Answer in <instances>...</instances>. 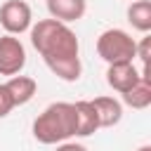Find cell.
Returning a JSON list of instances; mask_svg holds the SVG:
<instances>
[{"instance_id": "obj_16", "label": "cell", "mask_w": 151, "mask_h": 151, "mask_svg": "<svg viewBox=\"0 0 151 151\" xmlns=\"http://www.w3.org/2000/svg\"><path fill=\"white\" fill-rule=\"evenodd\" d=\"M137 151H151V144H142V146H139Z\"/></svg>"}, {"instance_id": "obj_2", "label": "cell", "mask_w": 151, "mask_h": 151, "mask_svg": "<svg viewBox=\"0 0 151 151\" xmlns=\"http://www.w3.org/2000/svg\"><path fill=\"white\" fill-rule=\"evenodd\" d=\"M76 130H78V116L73 101H52L38 113L31 127L33 137L47 146H57L61 142L73 139Z\"/></svg>"}, {"instance_id": "obj_1", "label": "cell", "mask_w": 151, "mask_h": 151, "mask_svg": "<svg viewBox=\"0 0 151 151\" xmlns=\"http://www.w3.org/2000/svg\"><path fill=\"white\" fill-rule=\"evenodd\" d=\"M28 33L31 45L59 80L76 83L80 78V42L68 24H61L57 19H38Z\"/></svg>"}, {"instance_id": "obj_9", "label": "cell", "mask_w": 151, "mask_h": 151, "mask_svg": "<svg viewBox=\"0 0 151 151\" xmlns=\"http://www.w3.org/2000/svg\"><path fill=\"white\" fill-rule=\"evenodd\" d=\"M94 111H97V118H99V127H113L123 120V104L120 99L116 97H94L90 99Z\"/></svg>"}, {"instance_id": "obj_14", "label": "cell", "mask_w": 151, "mask_h": 151, "mask_svg": "<svg viewBox=\"0 0 151 151\" xmlns=\"http://www.w3.org/2000/svg\"><path fill=\"white\" fill-rule=\"evenodd\" d=\"M149 45H151V38H149V35H144V38L137 42V54H134V57L142 59V66H149Z\"/></svg>"}, {"instance_id": "obj_3", "label": "cell", "mask_w": 151, "mask_h": 151, "mask_svg": "<svg viewBox=\"0 0 151 151\" xmlns=\"http://www.w3.org/2000/svg\"><path fill=\"white\" fill-rule=\"evenodd\" d=\"M97 54L106 64H120V61H134L137 54V40L123 31V28H106L97 38Z\"/></svg>"}, {"instance_id": "obj_10", "label": "cell", "mask_w": 151, "mask_h": 151, "mask_svg": "<svg viewBox=\"0 0 151 151\" xmlns=\"http://www.w3.org/2000/svg\"><path fill=\"white\" fill-rule=\"evenodd\" d=\"M5 87L9 90L14 106H24V104H28V101L35 97V92H38V83H35V78H31V76H21V73L7 78Z\"/></svg>"}, {"instance_id": "obj_17", "label": "cell", "mask_w": 151, "mask_h": 151, "mask_svg": "<svg viewBox=\"0 0 151 151\" xmlns=\"http://www.w3.org/2000/svg\"><path fill=\"white\" fill-rule=\"evenodd\" d=\"M130 2H134V0H130Z\"/></svg>"}, {"instance_id": "obj_12", "label": "cell", "mask_w": 151, "mask_h": 151, "mask_svg": "<svg viewBox=\"0 0 151 151\" xmlns=\"http://www.w3.org/2000/svg\"><path fill=\"white\" fill-rule=\"evenodd\" d=\"M127 24L139 31V33H149L151 31V0H134L127 5Z\"/></svg>"}, {"instance_id": "obj_5", "label": "cell", "mask_w": 151, "mask_h": 151, "mask_svg": "<svg viewBox=\"0 0 151 151\" xmlns=\"http://www.w3.org/2000/svg\"><path fill=\"white\" fill-rule=\"evenodd\" d=\"M26 66V47L17 35H0V76H19Z\"/></svg>"}, {"instance_id": "obj_6", "label": "cell", "mask_w": 151, "mask_h": 151, "mask_svg": "<svg viewBox=\"0 0 151 151\" xmlns=\"http://www.w3.org/2000/svg\"><path fill=\"white\" fill-rule=\"evenodd\" d=\"M142 73L134 66V61H120V64H109L106 68V83L111 90H116L118 94L130 92L137 83H139Z\"/></svg>"}, {"instance_id": "obj_4", "label": "cell", "mask_w": 151, "mask_h": 151, "mask_svg": "<svg viewBox=\"0 0 151 151\" xmlns=\"http://www.w3.org/2000/svg\"><path fill=\"white\" fill-rule=\"evenodd\" d=\"M0 26L7 35H21L33 26L31 5L24 0H5L0 5Z\"/></svg>"}, {"instance_id": "obj_13", "label": "cell", "mask_w": 151, "mask_h": 151, "mask_svg": "<svg viewBox=\"0 0 151 151\" xmlns=\"http://www.w3.org/2000/svg\"><path fill=\"white\" fill-rule=\"evenodd\" d=\"M12 109H17L14 101H12V94L5 87V83H0V118H7L12 113Z\"/></svg>"}, {"instance_id": "obj_7", "label": "cell", "mask_w": 151, "mask_h": 151, "mask_svg": "<svg viewBox=\"0 0 151 151\" xmlns=\"http://www.w3.org/2000/svg\"><path fill=\"white\" fill-rule=\"evenodd\" d=\"M50 19H57L61 24H71L85 17L87 0H45Z\"/></svg>"}, {"instance_id": "obj_15", "label": "cell", "mask_w": 151, "mask_h": 151, "mask_svg": "<svg viewBox=\"0 0 151 151\" xmlns=\"http://www.w3.org/2000/svg\"><path fill=\"white\" fill-rule=\"evenodd\" d=\"M54 151H87V146L85 144H78V142H61V144H57L54 146Z\"/></svg>"}, {"instance_id": "obj_8", "label": "cell", "mask_w": 151, "mask_h": 151, "mask_svg": "<svg viewBox=\"0 0 151 151\" xmlns=\"http://www.w3.org/2000/svg\"><path fill=\"white\" fill-rule=\"evenodd\" d=\"M139 73H142L139 83L130 92H125L123 101H120V104H125V106H130L134 111H144V109L151 106V76H149V66H142Z\"/></svg>"}, {"instance_id": "obj_11", "label": "cell", "mask_w": 151, "mask_h": 151, "mask_svg": "<svg viewBox=\"0 0 151 151\" xmlns=\"http://www.w3.org/2000/svg\"><path fill=\"white\" fill-rule=\"evenodd\" d=\"M73 109H76V116H78L76 137H92L99 130V118H97V111H94L92 101L90 99H78V101H73Z\"/></svg>"}]
</instances>
